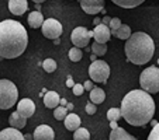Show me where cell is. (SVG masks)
<instances>
[{"mask_svg":"<svg viewBox=\"0 0 159 140\" xmlns=\"http://www.w3.org/2000/svg\"><path fill=\"white\" fill-rule=\"evenodd\" d=\"M121 115L132 126H145L155 113V102L149 92L144 90H132L121 101Z\"/></svg>","mask_w":159,"mask_h":140,"instance_id":"6da1fadb","label":"cell"},{"mask_svg":"<svg viewBox=\"0 0 159 140\" xmlns=\"http://www.w3.org/2000/svg\"><path fill=\"white\" fill-rule=\"evenodd\" d=\"M28 45L27 30L21 23L4 20L0 23V56L3 59H16L24 53Z\"/></svg>","mask_w":159,"mask_h":140,"instance_id":"7a4b0ae2","label":"cell"},{"mask_svg":"<svg viewBox=\"0 0 159 140\" xmlns=\"http://www.w3.org/2000/svg\"><path fill=\"white\" fill-rule=\"evenodd\" d=\"M127 59L134 65H145L152 59L155 53V44L153 39L145 32L131 34L124 46Z\"/></svg>","mask_w":159,"mask_h":140,"instance_id":"3957f363","label":"cell"},{"mask_svg":"<svg viewBox=\"0 0 159 140\" xmlns=\"http://www.w3.org/2000/svg\"><path fill=\"white\" fill-rule=\"evenodd\" d=\"M18 100V90L13 81L7 78L0 80V108L2 109H10Z\"/></svg>","mask_w":159,"mask_h":140,"instance_id":"277c9868","label":"cell"},{"mask_svg":"<svg viewBox=\"0 0 159 140\" xmlns=\"http://www.w3.org/2000/svg\"><path fill=\"white\" fill-rule=\"evenodd\" d=\"M139 84H141V88L149 94L159 92V67L149 66L145 70H142L139 76Z\"/></svg>","mask_w":159,"mask_h":140,"instance_id":"5b68a950","label":"cell"},{"mask_svg":"<svg viewBox=\"0 0 159 140\" xmlns=\"http://www.w3.org/2000/svg\"><path fill=\"white\" fill-rule=\"evenodd\" d=\"M89 76L92 78V81H94V83L104 84L107 81V78L110 77V66L104 60L97 59L96 62H92V65H90Z\"/></svg>","mask_w":159,"mask_h":140,"instance_id":"8992f818","label":"cell"},{"mask_svg":"<svg viewBox=\"0 0 159 140\" xmlns=\"http://www.w3.org/2000/svg\"><path fill=\"white\" fill-rule=\"evenodd\" d=\"M41 28H42V35L47 39H58L62 35V31H63L62 24L58 20H55V18L45 20Z\"/></svg>","mask_w":159,"mask_h":140,"instance_id":"52a82bcc","label":"cell"},{"mask_svg":"<svg viewBox=\"0 0 159 140\" xmlns=\"http://www.w3.org/2000/svg\"><path fill=\"white\" fill-rule=\"evenodd\" d=\"M92 36H93V31H89L84 27H76L72 31L70 41L78 48H86L87 45H89V41Z\"/></svg>","mask_w":159,"mask_h":140,"instance_id":"ba28073f","label":"cell"},{"mask_svg":"<svg viewBox=\"0 0 159 140\" xmlns=\"http://www.w3.org/2000/svg\"><path fill=\"white\" fill-rule=\"evenodd\" d=\"M80 7L86 14H99L104 9V0H80Z\"/></svg>","mask_w":159,"mask_h":140,"instance_id":"9c48e42d","label":"cell"},{"mask_svg":"<svg viewBox=\"0 0 159 140\" xmlns=\"http://www.w3.org/2000/svg\"><path fill=\"white\" fill-rule=\"evenodd\" d=\"M17 112L20 113L21 116H24V118H31L35 112V104L31 101L30 98H23L18 101L17 104Z\"/></svg>","mask_w":159,"mask_h":140,"instance_id":"30bf717a","label":"cell"},{"mask_svg":"<svg viewBox=\"0 0 159 140\" xmlns=\"http://www.w3.org/2000/svg\"><path fill=\"white\" fill-rule=\"evenodd\" d=\"M93 38H94V41L99 42V44H107L108 39L111 38V30L108 28V25H106L102 23L100 25L94 27Z\"/></svg>","mask_w":159,"mask_h":140,"instance_id":"8fae6325","label":"cell"},{"mask_svg":"<svg viewBox=\"0 0 159 140\" xmlns=\"http://www.w3.org/2000/svg\"><path fill=\"white\" fill-rule=\"evenodd\" d=\"M33 136H34V140H54L55 139L54 130H52V128L48 125L37 126Z\"/></svg>","mask_w":159,"mask_h":140,"instance_id":"7c38bea8","label":"cell"},{"mask_svg":"<svg viewBox=\"0 0 159 140\" xmlns=\"http://www.w3.org/2000/svg\"><path fill=\"white\" fill-rule=\"evenodd\" d=\"M9 10L14 15H23L28 10L27 0H9Z\"/></svg>","mask_w":159,"mask_h":140,"instance_id":"4fadbf2b","label":"cell"},{"mask_svg":"<svg viewBox=\"0 0 159 140\" xmlns=\"http://www.w3.org/2000/svg\"><path fill=\"white\" fill-rule=\"evenodd\" d=\"M0 140H25L21 132L16 128H7L0 132Z\"/></svg>","mask_w":159,"mask_h":140,"instance_id":"5bb4252c","label":"cell"},{"mask_svg":"<svg viewBox=\"0 0 159 140\" xmlns=\"http://www.w3.org/2000/svg\"><path fill=\"white\" fill-rule=\"evenodd\" d=\"M108 137H110V140H137V137L129 134L125 129L120 128V126L117 129H111V133Z\"/></svg>","mask_w":159,"mask_h":140,"instance_id":"9a60e30c","label":"cell"},{"mask_svg":"<svg viewBox=\"0 0 159 140\" xmlns=\"http://www.w3.org/2000/svg\"><path fill=\"white\" fill-rule=\"evenodd\" d=\"M9 123L11 128H16V129H23L25 125H27V118H24V116H21L20 113L16 111V112H13L11 115L9 116Z\"/></svg>","mask_w":159,"mask_h":140,"instance_id":"2e32d148","label":"cell"},{"mask_svg":"<svg viewBox=\"0 0 159 140\" xmlns=\"http://www.w3.org/2000/svg\"><path fill=\"white\" fill-rule=\"evenodd\" d=\"M63 122H65V128L68 129V130H70V132H75L76 129L80 128V118H79L76 113H73V112L68 113Z\"/></svg>","mask_w":159,"mask_h":140,"instance_id":"e0dca14e","label":"cell"},{"mask_svg":"<svg viewBox=\"0 0 159 140\" xmlns=\"http://www.w3.org/2000/svg\"><path fill=\"white\" fill-rule=\"evenodd\" d=\"M59 101H61V98L58 95V92H55V91H48L44 95V104L49 109H55L58 107V104H59Z\"/></svg>","mask_w":159,"mask_h":140,"instance_id":"ac0fdd59","label":"cell"},{"mask_svg":"<svg viewBox=\"0 0 159 140\" xmlns=\"http://www.w3.org/2000/svg\"><path fill=\"white\" fill-rule=\"evenodd\" d=\"M44 17H42V14L39 11H33L28 14V25H30L31 28H39L42 27V24H44Z\"/></svg>","mask_w":159,"mask_h":140,"instance_id":"d6986e66","label":"cell"},{"mask_svg":"<svg viewBox=\"0 0 159 140\" xmlns=\"http://www.w3.org/2000/svg\"><path fill=\"white\" fill-rule=\"evenodd\" d=\"M89 97H90V101L93 102V104H96V105L103 104V101L106 100V92L102 88H99V87H93Z\"/></svg>","mask_w":159,"mask_h":140,"instance_id":"ffe728a7","label":"cell"},{"mask_svg":"<svg viewBox=\"0 0 159 140\" xmlns=\"http://www.w3.org/2000/svg\"><path fill=\"white\" fill-rule=\"evenodd\" d=\"M111 35L117 36L118 39H128L131 36V28L127 24H121V27L116 31H111Z\"/></svg>","mask_w":159,"mask_h":140,"instance_id":"44dd1931","label":"cell"},{"mask_svg":"<svg viewBox=\"0 0 159 140\" xmlns=\"http://www.w3.org/2000/svg\"><path fill=\"white\" fill-rule=\"evenodd\" d=\"M114 4L123 7V9H134L145 2V0H111Z\"/></svg>","mask_w":159,"mask_h":140,"instance_id":"7402d4cb","label":"cell"},{"mask_svg":"<svg viewBox=\"0 0 159 140\" xmlns=\"http://www.w3.org/2000/svg\"><path fill=\"white\" fill-rule=\"evenodd\" d=\"M92 52H93L96 56H103V55H106V52H107V46H106V44H99V42L94 41L93 44H92Z\"/></svg>","mask_w":159,"mask_h":140,"instance_id":"603a6c76","label":"cell"},{"mask_svg":"<svg viewBox=\"0 0 159 140\" xmlns=\"http://www.w3.org/2000/svg\"><path fill=\"white\" fill-rule=\"evenodd\" d=\"M89 139H90V133L84 128L76 129L75 133H73V140H89Z\"/></svg>","mask_w":159,"mask_h":140,"instance_id":"cb8c5ba5","label":"cell"},{"mask_svg":"<svg viewBox=\"0 0 159 140\" xmlns=\"http://www.w3.org/2000/svg\"><path fill=\"white\" fill-rule=\"evenodd\" d=\"M120 118H123L120 108H110V109L107 111V119L110 121V122H113V121H116V122H117Z\"/></svg>","mask_w":159,"mask_h":140,"instance_id":"d4e9b609","label":"cell"},{"mask_svg":"<svg viewBox=\"0 0 159 140\" xmlns=\"http://www.w3.org/2000/svg\"><path fill=\"white\" fill-rule=\"evenodd\" d=\"M82 56H83V52L80 51V48L75 46V48L69 49V59L72 60V62H79V60H82Z\"/></svg>","mask_w":159,"mask_h":140,"instance_id":"484cf974","label":"cell"},{"mask_svg":"<svg viewBox=\"0 0 159 140\" xmlns=\"http://www.w3.org/2000/svg\"><path fill=\"white\" fill-rule=\"evenodd\" d=\"M42 67L47 73H54L57 70V62L54 59H45L42 62Z\"/></svg>","mask_w":159,"mask_h":140,"instance_id":"4316f807","label":"cell"},{"mask_svg":"<svg viewBox=\"0 0 159 140\" xmlns=\"http://www.w3.org/2000/svg\"><path fill=\"white\" fill-rule=\"evenodd\" d=\"M66 115H68V108L66 107H57L54 111V116L57 121H65Z\"/></svg>","mask_w":159,"mask_h":140,"instance_id":"83f0119b","label":"cell"},{"mask_svg":"<svg viewBox=\"0 0 159 140\" xmlns=\"http://www.w3.org/2000/svg\"><path fill=\"white\" fill-rule=\"evenodd\" d=\"M121 20L120 18H117V17H114V18H111V21H110V24H108V28H110L111 31H116V30H118V28L121 27Z\"/></svg>","mask_w":159,"mask_h":140,"instance_id":"f1b7e54d","label":"cell"},{"mask_svg":"<svg viewBox=\"0 0 159 140\" xmlns=\"http://www.w3.org/2000/svg\"><path fill=\"white\" fill-rule=\"evenodd\" d=\"M147 140H159V122H158V125L152 128V130H151Z\"/></svg>","mask_w":159,"mask_h":140,"instance_id":"f546056e","label":"cell"},{"mask_svg":"<svg viewBox=\"0 0 159 140\" xmlns=\"http://www.w3.org/2000/svg\"><path fill=\"white\" fill-rule=\"evenodd\" d=\"M96 111H97L96 104H93L92 101L87 102V104H86V112H87V115H94V113H96Z\"/></svg>","mask_w":159,"mask_h":140,"instance_id":"4dcf8cb0","label":"cell"},{"mask_svg":"<svg viewBox=\"0 0 159 140\" xmlns=\"http://www.w3.org/2000/svg\"><path fill=\"white\" fill-rule=\"evenodd\" d=\"M73 94H75V95H82V94H83V91H84V87L82 86V84H75V86H73Z\"/></svg>","mask_w":159,"mask_h":140,"instance_id":"1f68e13d","label":"cell"},{"mask_svg":"<svg viewBox=\"0 0 159 140\" xmlns=\"http://www.w3.org/2000/svg\"><path fill=\"white\" fill-rule=\"evenodd\" d=\"M92 83H93V81L92 80H89V81H84V84H83V87H84V90H86V91H92V88H93V87H92Z\"/></svg>","mask_w":159,"mask_h":140,"instance_id":"d6a6232c","label":"cell"},{"mask_svg":"<svg viewBox=\"0 0 159 140\" xmlns=\"http://www.w3.org/2000/svg\"><path fill=\"white\" fill-rule=\"evenodd\" d=\"M66 86L68 87H70V88H73V86H75V83H73V80H72V77H68V80H66Z\"/></svg>","mask_w":159,"mask_h":140,"instance_id":"836d02e7","label":"cell"},{"mask_svg":"<svg viewBox=\"0 0 159 140\" xmlns=\"http://www.w3.org/2000/svg\"><path fill=\"white\" fill-rule=\"evenodd\" d=\"M110 21H111V18L108 17V15H106V17H103L102 23H103V24H106V25H108V24H110Z\"/></svg>","mask_w":159,"mask_h":140,"instance_id":"e575fe53","label":"cell"},{"mask_svg":"<svg viewBox=\"0 0 159 140\" xmlns=\"http://www.w3.org/2000/svg\"><path fill=\"white\" fill-rule=\"evenodd\" d=\"M93 24L96 25V27H97V25H100V24H102V18L96 17V18H94V20H93Z\"/></svg>","mask_w":159,"mask_h":140,"instance_id":"d590c367","label":"cell"},{"mask_svg":"<svg viewBox=\"0 0 159 140\" xmlns=\"http://www.w3.org/2000/svg\"><path fill=\"white\" fill-rule=\"evenodd\" d=\"M110 128H111V129H117V128H118L117 122H116V121H113V122H110Z\"/></svg>","mask_w":159,"mask_h":140,"instance_id":"8d00e7d4","label":"cell"},{"mask_svg":"<svg viewBox=\"0 0 159 140\" xmlns=\"http://www.w3.org/2000/svg\"><path fill=\"white\" fill-rule=\"evenodd\" d=\"M24 137H25V140H34V136H33V134H30V133L24 134Z\"/></svg>","mask_w":159,"mask_h":140,"instance_id":"74e56055","label":"cell"},{"mask_svg":"<svg viewBox=\"0 0 159 140\" xmlns=\"http://www.w3.org/2000/svg\"><path fill=\"white\" fill-rule=\"evenodd\" d=\"M61 104H62V107H65V105H68V101H66V100L65 98H61Z\"/></svg>","mask_w":159,"mask_h":140,"instance_id":"f35d334b","label":"cell"},{"mask_svg":"<svg viewBox=\"0 0 159 140\" xmlns=\"http://www.w3.org/2000/svg\"><path fill=\"white\" fill-rule=\"evenodd\" d=\"M90 60H92V62H96V60H97V56H96V55H90Z\"/></svg>","mask_w":159,"mask_h":140,"instance_id":"ab89813d","label":"cell"},{"mask_svg":"<svg viewBox=\"0 0 159 140\" xmlns=\"http://www.w3.org/2000/svg\"><path fill=\"white\" fill-rule=\"evenodd\" d=\"M54 44H55V45H59V44H61V39H59V38H58V39H54Z\"/></svg>","mask_w":159,"mask_h":140,"instance_id":"60d3db41","label":"cell"},{"mask_svg":"<svg viewBox=\"0 0 159 140\" xmlns=\"http://www.w3.org/2000/svg\"><path fill=\"white\" fill-rule=\"evenodd\" d=\"M33 2H34V3H38V4H41L42 2H45V0H33Z\"/></svg>","mask_w":159,"mask_h":140,"instance_id":"b9f144b4","label":"cell"},{"mask_svg":"<svg viewBox=\"0 0 159 140\" xmlns=\"http://www.w3.org/2000/svg\"><path fill=\"white\" fill-rule=\"evenodd\" d=\"M66 108H68V109H73V104H68Z\"/></svg>","mask_w":159,"mask_h":140,"instance_id":"7bdbcfd3","label":"cell"},{"mask_svg":"<svg viewBox=\"0 0 159 140\" xmlns=\"http://www.w3.org/2000/svg\"><path fill=\"white\" fill-rule=\"evenodd\" d=\"M151 125H152V126H156V125H158V122H156V121H151Z\"/></svg>","mask_w":159,"mask_h":140,"instance_id":"ee69618b","label":"cell"},{"mask_svg":"<svg viewBox=\"0 0 159 140\" xmlns=\"http://www.w3.org/2000/svg\"><path fill=\"white\" fill-rule=\"evenodd\" d=\"M158 63H159V59H158Z\"/></svg>","mask_w":159,"mask_h":140,"instance_id":"f6af8a7d","label":"cell"}]
</instances>
